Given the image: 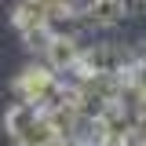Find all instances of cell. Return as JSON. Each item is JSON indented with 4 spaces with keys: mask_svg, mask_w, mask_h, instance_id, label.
Segmentation results:
<instances>
[{
    "mask_svg": "<svg viewBox=\"0 0 146 146\" xmlns=\"http://www.w3.org/2000/svg\"><path fill=\"white\" fill-rule=\"evenodd\" d=\"M4 131L15 146H55L58 131H55L48 110L36 102H15L4 113Z\"/></svg>",
    "mask_w": 146,
    "mask_h": 146,
    "instance_id": "obj_1",
    "label": "cell"
},
{
    "mask_svg": "<svg viewBox=\"0 0 146 146\" xmlns=\"http://www.w3.org/2000/svg\"><path fill=\"white\" fill-rule=\"evenodd\" d=\"M11 91H15L18 102H36V106L51 110L58 102H66L73 95V84H62L58 73L48 66V62H33L11 80Z\"/></svg>",
    "mask_w": 146,
    "mask_h": 146,
    "instance_id": "obj_2",
    "label": "cell"
},
{
    "mask_svg": "<svg viewBox=\"0 0 146 146\" xmlns=\"http://www.w3.org/2000/svg\"><path fill=\"white\" fill-rule=\"evenodd\" d=\"M135 62V51H128L121 44H91L84 48L80 66L73 70V77H124Z\"/></svg>",
    "mask_w": 146,
    "mask_h": 146,
    "instance_id": "obj_3",
    "label": "cell"
},
{
    "mask_svg": "<svg viewBox=\"0 0 146 146\" xmlns=\"http://www.w3.org/2000/svg\"><path fill=\"white\" fill-rule=\"evenodd\" d=\"M84 58V44L80 36H66V33H55L51 44L44 48V62L51 66L55 73H73Z\"/></svg>",
    "mask_w": 146,
    "mask_h": 146,
    "instance_id": "obj_4",
    "label": "cell"
},
{
    "mask_svg": "<svg viewBox=\"0 0 146 146\" xmlns=\"http://www.w3.org/2000/svg\"><path fill=\"white\" fill-rule=\"evenodd\" d=\"M80 11L88 18V26H95V29H113V26H121L131 15L128 0H84Z\"/></svg>",
    "mask_w": 146,
    "mask_h": 146,
    "instance_id": "obj_5",
    "label": "cell"
},
{
    "mask_svg": "<svg viewBox=\"0 0 146 146\" xmlns=\"http://www.w3.org/2000/svg\"><path fill=\"white\" fill-rule=\"evenodd\" d=\"M124 84H128V88H135V91H143V95H146V58H143V55H135V62H131V70L124 73Z\"/></svg>",
    "mask_w": 146,
    "mask_h": 146,
    "instance_id": "obj_6",
    "label": "cell"
},
{
    "mask_svg": "<svg viewBox=\"0 0 146 146\" xmlns=\"http://www.w3.org/2000/svg\"><path fill=\"white\" fill-rule=\"evenodd\" d=\"M135 55H143V58H146V36H143V44H139V51H135Z\"/></svg>",
    "mask_w": 146,
    "mask_h": 146,
    "instance_id": "obj_7",
    "label": "cell"
}]
</instances>
